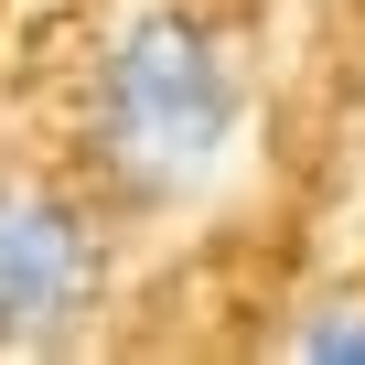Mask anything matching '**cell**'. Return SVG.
<instances>
[{
  "label": "cell",
  "instance_id": "cell-1",
  "mask_svg": "<svg viewBox=\"0 0 365 365\" xmlns=\"http://www.w3.org/2000/svg\"><path fill=\"white\" fill-rule=\"evenodd\" d=\"M247 129V76L194 11H129L97 65V150L140 194L205 182Z\"/></svg>",
  "mask_w": 365,
  "mask_h": 365
},
{
  "label": "cell",
  "instance_id": "cell-3",
  "mask_svg": "<svg viewBox=\"0 0 365 365\" xmlns=\"http://www.w3.org/2000/svg\"><path fill=\"white\" fill-rule=\"evenodd\" d=\"M312 354H365V322H322V333H312Z\"/></svg>",
  "mask_w": 365,
  "mask_h": 365
},
{
  "label": "cell",
  "instance_id": "cell-2",
  "mask_svg": "<svg viewBox=\"0 0 365 365\" xmlns=\"http://www.w3.org/2000/svg\"><path fill=\"white\" fill-rule=\"evenodd\" d=\"M97 301V237L65 194H0V344H54Z\"/></svg>",
  "mask_w": 365,
  "mask_h": 365
}]
</instances>
